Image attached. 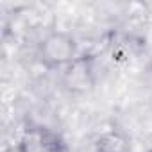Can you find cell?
Instances as JSON below:
<instances>
[{
    "label": "cell",
    "instance_id": "1",
    "mask_svg": "<svg viewBox=\"0 0 152 152\" xmlns=\"http://www.w3.org/2000/svg\"><path fill=\"white\" fill-rule=\"evenodd\" d=\"M81 56L79 43L66 31H50L38 43V59L48 70H64Z\"/></svg>",
    "mask_w": 152,
    "mask_h": 152
},
{
    "label": "cell",
    "instance_id": "2",
    "mask_svg": "<svg viewBox=\"0 0 152 152\" xmlns=\"http://www.w3.org/2000/svg\"><path fill=\"white\" fill-rule=\"evenodd\" d=\"M97 83V70L93 56L81 54L72 64L61 70V86L72 95H84L93 90Z\"/></svg>",
    "mask_w": 152,
    "mask_h": 152
},
{
    "label": "cell",
    "instance_id": "3",
    "mask_svg": "<svg viewBox=\"0 0 152 152\" xmlns=\"http://www.w3.org/2000/svg\"><path fill=\"white\" fill-rule=\"evenodd\" d=\"M18 152H66L63 138L43 125H31L18 141Z\"/></svg>",
    "mask_w": 152,
    "mask_h": 152
},
{
    "label": "cell",
    "instance_id": "4",
    "mask_svg": "<svg viewBox=\"0 0 152 152\" xmlns=\"http://www.w3.org/2000/svg\"><path fill=\"white\" fill-rule=\"evenodd\" d=\"M95 152H131V138L122 129H106L93 140Z\"/></svg>",
    "mask_w": 152,
    "mask_h": 152
}]
</instances>
